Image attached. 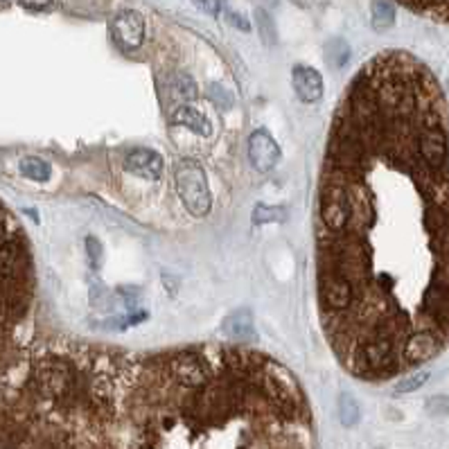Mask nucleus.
<instances>
[{"label": "nucleus", "mask_w": 449, "mask_h": 449, "mask_svg": "<svg viewBox=\"0 0 449 449\" xmlns=\"http://www.w3.org/2000/svg\"><path fill=\"white\" fill-rule=\"evenodd\" d=\"M316 296L327 346L366 381L449 341V122L438 79L381 52L334 111L316 201Z\"/></svg>", "instance_id": "nucleus-1"}, {"label": "nucleus", "mask_w": 449, "mask_h": 449, "mask_svg": "<svg viewBox=\"0 0 449 449\" xmlns=\"http://www.w3.org/2000/svg\"><path fill=\"white\" fill-rule=\"evenodd\" d=\"M0 449H319L294 373L235 343L129 352L34 341L0 393Z\"/></svg>", "instance_id": "nucleus-2"}, {"label": "nucleus", "mask_w": 449, "mask_h": 449, "mask_svg": "<svg viewBox=\"0 0 449 449\" xmlns=\"http://www.w3.org/2000/svg\"><path fill=\"white\" fill-rule=\"evenodd\" d=\"M36 271L21 221L0 201V389L32 348Z\"/></svg>", "instance_id": "nucleus-3"}, {"label": "nucleus", "mask_w": 449, "mask_h": 449, "mask_svg": "<svg viewBox=\"0 0 449 449\" xmlns=\"http://www.w3.org/2000/svg\"><path fill=\"white\" fill-rule=\"evenodd\" d=\"M174 181L188 213L194 217H206L213 208V196H210L204 167L192 158H181L174 165Z\"/></svg>", "instance_id": "nucleus-4"}, {"label": "nucleus", "mask_w": 449, "mask_h": 449, "mask_svg": "<svg viewBox=\"0 0 449 449\" xmlns=\"http://www.w3.org/2000/svg\"><path fill=\"white\" fill-rule=\"evenodd\" d=\"M109 32L113 43L122 52H134L144 41V19L134 9H125L113 16Z\"/></svg>", "instance_id": "nucleus-5"}, {"label": "nucleus", "mask_w": 449, "mask_h": 449, "mask_svg": "<svg viewBox=\"0 0 449 449\" xmlns=\"http://www.w3.org/2000/svg\"><path fill=\"white\" fill-rule=\"evenodd\" d=\"M248 158L262 174L271 171L280 161V147L267 129H255L248 138Z\"/></svg>", "instance_id": "nucleus-6"}, {"label": "nucleus", "mask_w": 449, "mask_h": 449, "mask_svg": "<svg viewBox=\"0 0 449 449\" xmlns=\"http://www.w3.org/2000/svg\"><path fill=\"white\" fill-rule=\"evenodd\" d=\"M122 167L129 171V174H136L142 179H149V181H158L163 174V156L147 149V147H138V149H131L125 154L122 158Z\"/></svg>", "instance_id": "nucleus-7"}, {"label": "nucleus", "mask_w": 449, "mask_h": 449, "mask_svg": "<svg viewBox=\"0 0 449 449\" xmlns=\"http://www.w3.org/2000/svg\"><path fill=\"white\" fill-rule=\"evenodd\" d=\"M292 84L300 102L316 104L323 97V77L312 65H296L292 70Z\"/></svg>", "instance_id": "nucleus-8"}, {"label": "nucleus", "mask_w": 449, "mask_h": 449, "mask_svg": "<svg viewBox=\"0 0 449 449\" xmlns=\"http://www.w3.org/2000/svg\"><path fill=\"white\" fill-rule=\"evenodd\" d=\"M171 120H174V125H181V127H188L190 131H194V134H199L204 138L210 136V122H208V117L201 113V111H196L194 107H188V104H183V107H179L174 111V115H171Z\"/></svg>", "instance_id": "nucleus-9"}, {"label": "nucleus", "mask_w": 449, "mask_h": 449, "mask_svg": "<svg viewBox=\"0 0 449 449\" xmlns=\"http://www.w3.org/2000/svg\"><path fill=\"white\" fill-rule=\"evenodd\" d=\"M223 329L226 334L233 339H253L255 329H253V316L248 310H237L233 312L226 321H223Z\"/></svg>", "instance_id": "nucleus-10"}, {"label": "nucleus", "mask_w": 449, "mask_h": 449, "mask_svg": "<svg viewBox=\"0 0 449 449\" xmlns=\"http://www.w3.org/2000/svg\"><path fill=\"white\" fill-rule=\"evenodd\" d=\"M19 169L23 176H28L32 181H38V183H46L52 174V167L50 163H46L43 158H36V156H25L23 161L19 163Z\"/></svg>", "instance_id": "nucleus-11"}, {"label": "nucleus", "mask_w": 449, "mask_h": 449, "mask_svg": "<svg viewBox=\"0 0 449 449\" xmlns=\"http://www.w3.org/2000/svg\"><path fill=\"white\" fill-rule=\"evenodd\" d=\"M395 21V11L389 0H375L373 3V25L375 30H389Z\"/></svg>", "instance_id": "nucleus-12"}, {"label": "nucleus", "mask_w": 449, "mask_h": 449, "mask_svg": "<svg viewBox=\"0 0 449 449\" xmlns=\"http://www.w3.org/2000/svg\"><path fill=\"white\" fill-rule=\"evenodd\" d=\"M339 418L343 422V427H354L359 422V404L348 393H343L339 398Z\"/></svg>", "instance_id": "nucleus-13"}, {"label": "nucleus", "mask_w": 449, "mask_h": 449, "mask_svg": "<svg viewBox=\"0 0 449 449\" xmlns=\"http://www.w3.org/2000/svg\"><path fill=\"white\" fill-rule=\"evenodd\" d=\"M287 217L285 208H271V206H258L253 213L255 223H269V221H282Z\"/></svg>", "instance_id": "nucleus-14"}, {"label": "nucleus", "mask_w": 449, "mask_h": 449, "mask_svg": "<svg viewBox=\"0 0 449 449\" xmlns=\"http://www.w3.org/2000/svg\"><path fill=\"white\" fill-rule=\"evenodd\" d=\"M429 379V373L420 371V373H411L408 377H404L402 381H398V386H395V391L398 393H411V391H418L420 386H425Z\"/></svg>", "instance_id": "nucleus-15"}, {"label": "nucleus", "mask_w": 449, "mask_h": 449, "mask_svg": "<svg viewBox=\"0 0 449 449\" xmlns=\"http://www.w3.org/2000/svg\"><path fill=\"white\" fill-rule=\"evenodd\" d=\"M86 250H88L90 264H93V267H97L100 255H102V248H100V244H97L95 237H88V240H86Z\"/></svg>", "instance_id": "nucleus-16"}, {"label": "nucleus", "mask_w": 449, "mask_h": 449, "mask_svg": "<svg viewBox=\"0 0 449 449\" xmlns=\"http://www.w3.org/2000/svg\"><path fill=\"white\" fill-rule=\"evenodd\" d=\"M194 5L201 11H206V14H213V16L219 14V7H221L219 0H194Z\"/></svg>", "instance_id": "nucleus-17"}, {"label": "nucleus", "mask_w": 449, "mask_h": 449, "mask_svg": "<svg viewBox=\"0 0 449 449\" xmlns=\"http://www.w3.org/2000/svg\"><path fill=\"white\" fill-rule=\"evenodd\" d=\"M21 7L32 9V11H43L52 5V0H19Z\"/></svg>", "instance_id": "nucleus-18"}, {"label": "nucleus", "mask_w": 449, "mask_h": 449, "mask_svg": "<svg viewBox=\"0 0 449 449\" xmlns=\"http://www.w3.org/2000/svg\"><path fill=\"white\" fill-rule=\"evenodd\" d=\"M228 19L233 21V25H235V28H240L242 32H248V23H246L244 19H240L237 14H228Z\"/></svg>", "instance_id": "nucleus-19"}, {"label": "nucleus", "mask_w": 449, "mask_h": 449, "mask_svg": "<svg viewBox=\"0 0 449 449\" xmlns=\"http://www.w3.org/2000/svg\"><path fill=\"white\" fill-rule=\"evenodd\" d=\"M9 3V0H0V5H7Z\"/></svg>", "instance_id": "nucleus-20"}]
</instances>
